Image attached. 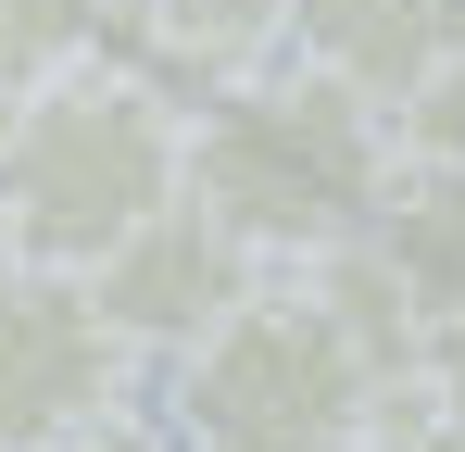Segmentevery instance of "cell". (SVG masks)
I'll use <instances>...</instances> for the list:
<instances>
[{"instance_id":"6da1fadb","label":"cell","mask_w":465,"mask_h":452,"mask_svg":"<svg viewBox=\"0 0 465 452\" xmlns=\"http://www.w3.org/2000/svg\"><path fill=\"white\" fill-rule=\"evenodd\" d=\"M378 189H390V113L352 101L340 75L277 51L227 88H189L176 201H202L252 264H314V251L365 239Z\"/></svg>"},{"instance_id":"277c9868","label":"cell","mask_w":465,"mask_h":452,"mask_svg":"<svg viewBox=\"0 0 465 452\" xmlns=\"http://www.w3.org/2000/svg\"><path fill=\"white\" fill-rule=\"evenodd\" d=\"M114 415H139V352L114 339L88 277L0 264V440L13 452H76Z\"/></svg>"},{"instance_id":"3957f363","label":"cell","mask_w":465,"mask_h":452,"mask_svg":"<svg viewBox=\"0 0 465 452\" xmlns=\"http://www.w3.org/2000/svg\"><path fill=\"white\" fill-rule=\"evenodd\" d=\"M365 402H378V365L290 264L252 277L189 352H163V440L176 452H352Z\"/></svg>"},{"instance_id":"30bf717a","label":"cell","mask_w":465,"mask_h":452,"mask_svg":"<svg viewBox=\"0 0 465 452\" xmlns=\"http://www.w3.org/2000/svg\"><path fill=\"white\" fill-rule=\"evenodd\" d=\"M390 452H465V415H428V427H402Z\"/></svg>"},{"instance_id":"52a82bcc","label":"cell","mask_w":465,"mask_h":452,"mask_svg":"<svg viewBox=\"0 0 465 452\" xmlns=\"http://www.w3.org/2000/svg\"><path fill=\"white\" fill-rule=\"evenodd\" d=\"M126 13H139V51H152V75L176 101L290 51V0H126Z\"/></svg>"},{"instance_id":"4fadbf2b","label":"cell","mask_w":465,"mask_h":452,"mask_svg":"<svg viewBox=\"0 0 465 452\" xmlns=\"http://www.w3.org/2000/svg\"><path fill=\"white\" fill-rule=\"evenodd\" d=\"M0 452H13V440H0Z\"/></svg>"},{"instance_id":"7a4b0ae2","label":"cell","mask_w":465,"mask_h":452,"mask_svg":"<svg viewBox=\"0 0 465 452\" xmlns=\"http://www.w3.org/2000/svg\"><path fill=\"white\" fill-rule=\"evenodd\" d=\"M176 163H189V101L152 64L76 51L25 101H0V239H13V264L88 277L126 226H152L176 201Z\"/></svg>"},{"instance_id":"8992f818","label":"cell","mask_w":465,"mask_h":452,"mask_svg":"<svg viewBox=\"0 0 465 452\" xmlns=\"http://www.w3.org/2000/svg\"><path fill=\"white\" fill-rule=\"evenodd\" d=\"M290 64L402 113L440 64H465V0H290Z\"/></svg>"},{"instance_id":"9c48e42d","label":"cell","mask_w":465,"mask_h":452,"mask_svg":"<svg viewBox=\"0 0 465 452\" xmlns=\"http://www.w3.org/2000/svg\"><path fill=\"white\" fill-rule=\"evenodd\" d=\"M76 452H176V440H163V427H139V415H114V427H88Z\"/></svg>"},{"instance_id":"5b68a950","label":"cell","mask_w":465,"mask_h":452,"mask_svg":"<svg viewBox=\"0 0 465 452\" xmlns=\"http://www.w3.org/2000/svg\"><path fill=\"white\" fill-rule=\"evenodd\" d=\"M252 277H277V264H252L202 201H163L152 226H126V239L88 264V301H101V314H114V339L152 365V352H189V339H202Z\"/></svg>"},{"instance_id":"8fae6325","label":"cell","mask_w":465,"mask_h":452,"mask_svg":"<svg viewBox=\"0 0 465 452\" xmlns=\"http://www.w3.org/2000/svg\"><path fill=\"white\" fill-rule=\"evenodd\" d=\"M0 264H13V239H0Z\"/></svg>"},{"instance_id":"ba28073f","label":"cell","mask_w":465,"mask_h":452,"mask_svg":"<svg viewBox=\"0 0 465 452\" xmlns=\"http://www.w3.org/2000/svg\"><path fill=\"white\" fill-rule=\"evenodd\" d=\"M76 51H101V0H0V101H25Z\"/></svg>"},{"instance_id":"7c38bea8","label":"cell","mask_w":465,"mask_h":452,"mask_svg":"<svg viewBox=\"0 0 465 452\" xmlns=\"http://www.w3.org/2000/svg\"><path fill=\"white\" fill-rule=\"evenodd\" d=\"M101 13H126V0H101Z\"/></svg>"}]
</instances>
